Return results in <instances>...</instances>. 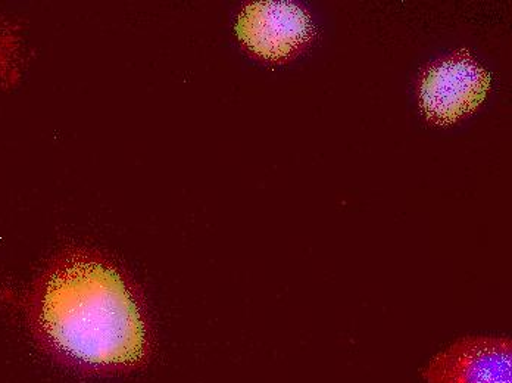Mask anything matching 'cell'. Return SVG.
Segmentation results:
<instances>
[{
	"label": "cell",
	"mask_w": 512,
	"mask_h": 383,
	"mask_svg": "<svg viewBox=\"0 0 512 383\" xmlns=\"http://www.w3.org/2000/svg\"><path fill=\"white\" fill-rule=\"evenodd\" d=\"M23 308L37 350L77 378H123L154 361L145 294L101 249L68 245L56 252L31 282Z\"/></svg>",
	"instance_id": "1"
},
{
	"label": "cell",
	"mask_w": 512,
	"mask_h": 383,
	"mask_svg": "<svg viewBox=\"0 0 512 383\" xmlns=\"http://www.w3.org/2000/svg\"><path fill=\"white\" fill-rule=\"evenodd\" d=\"M492 77L467 49L443 56L423 71L418 84L420 110L439 126L476 111L489 93Z\"/></svg>",
	"instance_id": "2"
},
{
	"label": "cell",
	"mask_w": 512,
	"mask_h": 383,
	"mask_svg": "<svg viewBox=\"0 0 512 383\" xmlns=\"http://www.w3.org/2000/svg\"><path fill=\"white\" fill-rule=\"evenodd\" d=\"M240 43L252 55L283 62L304 51L315 36L314 24L298 3L259 0L243 6L236 21Z\"/></svg>",
	"instance_id": "3"
},
{
	"label": "cell",
	"mask_w": 512,
	"mask_h": 383,
	"mask_svg": "<svg viewBox=\"0 0 512 383\" xmlns=\"http://www.w3.org/2000/svg\"><path fill=\"white\" fill-rule=\"evenodd\" d=\"M421 376L426 383H512L511 338L464 336L430 358Z\"/></svg>",
	"instance_id": "4"
},
{
	"label": "cell",
	"mask_w": 512,
	"mask_h": 383,
	"mask_svg": "<svg viewBox=\"0 0 512 383\" xmlns=\"http://www.w3.org/2000/svg\"><path fill=\"white\" fill-rule=\"evenodd\" d=\"M24 65L23 40L18 28L0 17V87L14 86Z\"/></svg>",
	"instance_id": "5"
}]
</instances>
